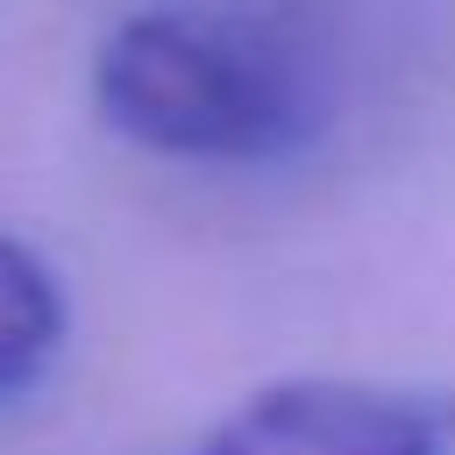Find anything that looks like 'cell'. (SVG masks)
<instances>
[{"label":"cell","mask_w":455,"mask_h":455,"mask_svg":"<svg viewBox=\"0 0 455 455\" xmlns=\"http://www.w3.org/2000/svg\"><path fill=\"white\" fill-rule=\"evenodd\" d=\"M114 135L185 164H277L320 128L306 71L256 28L213 14H128L92 57Z\"/></svg>","instance_id":"obj_1"},{"label":"cell","mask_w":455,"mask_h":455,"mask_svg":"<svg viewBox=\"0 0 455 455\" xmlns=\"http://www.w3.org/2000/svg\"><path fill=\"white\" fill-rule=\"evenodd\" d=\"M192 455H455V412L355 377H291L235 405Z\"/></svg>","instance_id":"obj_2"},{"label":"cell","mask_w":455,"mask_h":455,"mask_svg":"<svg viewBox=\"0 0 455 455\" xmlns=\"http://www.w3.org/2000/svg\"><path fill=\"white\" fill-rule=\"evenodd\" d=\"M64 341V291L50 263L0 235V398L36 384Z\"/></svg>","instance_id":"obj_3"}]
</instances>
